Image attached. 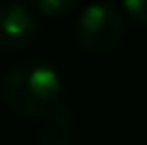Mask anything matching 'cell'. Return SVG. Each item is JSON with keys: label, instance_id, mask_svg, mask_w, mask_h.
Instances as JSON below:
<instances>
[{"label": "cell", "instance_id": "6da1fadb", "mask_svg": "<svg viewBox=\"0 0 147 145\" xmlns=\"http://www.w3.org/2000/svg\"><path fill=\"white\" fill-rule=\"evenodd\" d=\"M60 73L43 60H22L0 79V100L24 117H47L62 105Z\"/></svg>", "mask_w": 147, "mask_h": 145}, {"label": "cell", "instance_id": "7a4b0ae2", "mask_svg": "<svg viewBox=\"0 0 147 145\" xmlns=\"http://www.w3.org/2000/svg\"><path fill=\"white\" fill-rule=\"evenodd\" d=\"M75 34L85 51L105 56L121 43L126 34V17L111 2H92L81 11Z\"/></svg>", "mask_w": 147, "mask_h": 145}, {"label": "cell", "instance_id": "3957f363", "mask_svg": "<svg viewBox=\"0 0 147 145\" xmlns=\"http://www.w3.org/2000/svg\"><path fill=\"white\" fill-rule=\"evenodd\" d=\"M36 34V17L22 0L0 2V49L17 51L28 47Z\"/></svg>", "mask_w": 147, "mask_h": 145}, {"label": "cell", "instance_id": "277c9868", "mask_svg": "<svg viewBox=\"0 0 147 145\" xmlns=\"http://www.w3.org/2000/svg\"><path fill=\"white\" fill-rule=\"evenodd\" d=\"M36 145H81V132L64 103L51 115H47V122L38 128Z\"/></svg>", "mask_w": 147, "mask_h": 145}, {"label": "cell", "instance_id": "5b68a950", "mask_svg": "<svg viewBox=\"0 0 147 145\" xmlns=\"http://www.w3.org/2000/svg\"><path fill=\"white\" fill-rule=\"evenodd\" d=\"M30 4L43 17L60 19V17H64V15H68L73 11L75 0H30Z\"/></svg>", "mask_w": 147, "mask_h": 145}, {"label": "cell", "instance_id": "8992f818", "mask_svg": "<svg viewBox=\"0 0 147 145\" xmlns=\"http://www.w3.org/2000/svg\"><path fill=\"white\" fill-rule=\"evenodd\" d=\"M124 11L136 24L147 26V0H124Z\"/></svg>", "mask_w": 147, "mask_h": 145}]
</instances>
